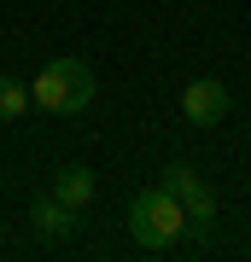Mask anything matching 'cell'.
<instances>
[{"label": "cell", "mask_w": 251, "mask_h": 262, "mask_svg": "<svg viewBox=\"0 0 251 262\" xmlns=\"http://www.w3.org/2000/svg\"><path fill=\"white\" fill-rule=\"evenodd\" d=\"M29 105H41L47 117H76L93 105V70L82 58H47L29 82Z\"/></svg>", "instance_id": "cell-1"}, {"label": "cell", "mask_w": 251, "mask_h": 262, "mask_svg": "<svg viewBox=\"0 0 251 262\" xmlns=\"http://www.w3.org/2000/svg\"><path fill=\"white\" fill-rule=\"evenodd\" d=\"M129 233H134L140 251H169V245L187 233V210H181V198L164 192V187L134 192V198H129Z\"/></svg>", "instance_id": "cell-2"}, {"label": "cell", "mask_w": 251, "mask_h": 262, "mask_svg": "<svg viewBox=\"0 0 251 262\" xmlns=\"http://www.w3.org/2000/svg\"><path fill=\"white\" fill-rule=\"evenodd\" d=\"M181 117L193 122V128H216V122L228 117V88L216 82V76L187 82V94H181Z\"/></svg>", "instance_id": "cell-3"}, {"label": "cell", "mask_w": 251, "mask_h": 262, "mask_svg": "<svg viewBox=\"0 0 251 262\" xmlns=\"http://www.w3.org/2000/svg\"><path fill=\"white\" fill-rule=\"evenodd\" d=\"M93 192H100V175H93L88 163H65V169L53 175V198H59V204H70V210H88Z\"/></svg>", "instance_id": "cell-4"}, {"label": "cell", "mask_w": 251, "mask_h": 262, "mask_svg": "<svg viewBox=\"0 0 251 262\" xmlns=\"http://www.w3.org/2000/svg\"><path fill=\"white\" fill-rule=\"evenodd\" d=\"M29 227H35L41 239H70V233H76V210L59 204L53 192H41L35 204H29Z\"/></svg>", "instance_id": "cell-5"}, {"label": "cell", "mask_w": 251, "mask_h": 262, "mask_svg": "<svg viewBox=\"0 0 251 262\" xmlns=\"http://www.w3.org/2000/svg\"><path fill=\"white\" fill-rule=\"evenodd\" d=\"M181 210H187V233H210V222H216V192H210V187L187 192Z\"/></svg>", "instance_id": "cell-6"}, {"label": "cell", "mask_w": 251, "mask_h": 262, "mask_svg": "<svg viewBox=\"0 0 251 262\" xmlns=\"http://www.w3.org/2000/svg\"><path fill=\"white\" fill-rule=\"evenodd\" d=\"M158 187H164V192H176V198H187V192L205 187V175H199L193 163H169V169H158Z\"/></svg>", "instance_id": "cell-7"}, {"label": "cell", "mask_w": 251, "mask_h": 262, "mask_svg": "<svg viewBox=\"0 0 251 262\" xmlns=\"http://www.w3.org/2000/svg\"><path fill=\"white\" fill-rule=\"evenodd\" d=\"M24 111H29V88L18 76H0V122H18Z\"/></svg>", "instance_id": "cell-8"}]
</instances>
